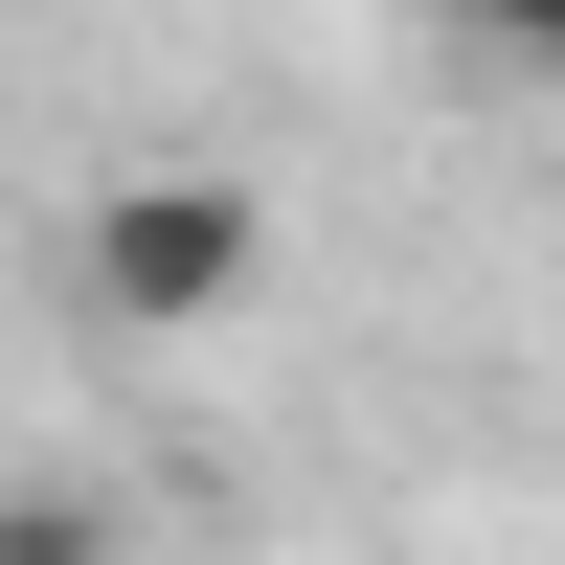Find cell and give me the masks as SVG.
I'll use <instances>...</instances> for the list:
<instances>
[{
  "label": "cell",
  "instance_id": "6da1fadb",
  "mask_svg": "<svg viewBox=\"0 0 565 565\" xmlns=\"http://www.w3.org/2000/svg\"><path fill=\"white\" fill-rule=\"evenodd\" d=\"M249 271H271L249 159H114L68 204V317L90 340H204V317H249Z\"/></svg>",
  "mask_w": 565,
  "mask_h": 565
},
{
  "label": "cell",
  "instance_id": "7a4b0ae2",
  "mask_svg": "<svg viewBox=\"0 0 565 565\" xmlns=\"http://www.w3.org/2000/svg\"><path fill=\"white\" fill-rule=\"evenodd\" d=\"M452 23H476L498 68H565V0H452Z\"/></svg>",
  "mask_w": 565,
  "mask_h": 565
},
{
  "label": "cell",
  "instance_id": "3957f363",
  "mask_svg": "<svg viewBox=\"0 0 565 565\" xmlns=\"http://www.w3.org/2000/svg\"><path fill=\"white\" fill-rule=\"evenodd\" d=\"M0 565H114V521H45V498H0Z\"/></svg>",
  "mask_w": 565,
  "mask_h": 565
}]
</instances>
